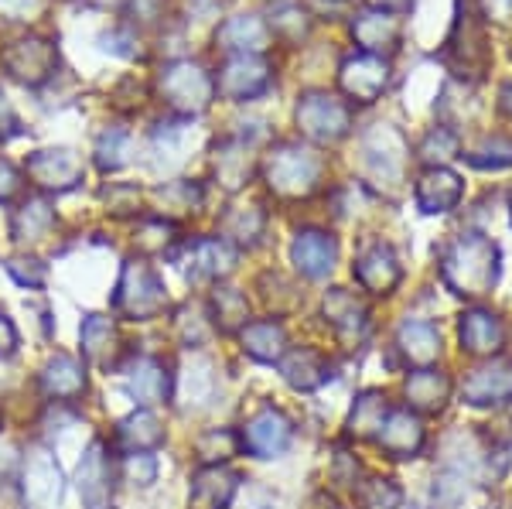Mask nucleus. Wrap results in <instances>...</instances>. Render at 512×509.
Listing matches in <instances>:
<instances>
[{"mask_svg": "<svg viewBox=\"0 0 512 509\" xmlns=\"http://www.w3.org/2000/svg\"><path fill=\"white\" fill-rule=\"evenodd\" d=\"M55 226V209L45 199H28L21 202V209H14L11 219V233L14 240H41L48 229Z\"/></svg>", "mask_w": 512, "mask_h": 509, "instance_id": "32", "label": "nucleus"}, {"mask_svg": "<svg viewBox=\"0 0 512 509\" xmlns=\"http://www.w3.org/2000/svg\"><path fill=\"white\" fill-rule=\"evenodd\" d=\"M379 11H403V7H410V0H376Z\"/></svg>", "mask_w": 512, "mask_h": 509, "instance_id": "49", "label": "nucleus"}, {"mask_svg": "<svg viewBox=\"0 0 512 509\" xmlns=\"http://www.w3.org/2000/svg\"><path fill=\"white\" fill-rule=\"evenodd\" d=\"M239 342H243V352L256 363H280L287 352V332L280 322H250L239 332Z\"/></svg>", "mask_w": 512, "mask_h": 509, "instance_id": "28", "label": "nucleus"}, {"mask_svg": "<svg viewBox=\"0 0 512 509\" xmlns=\"http://www.w3.org/2000/svg\"><path fill=\"white\" fill-rule=\"evenodd\" d=\"M338 82H342L345 96L359 103H373L379 93L390 82V62H383V55H355V59L342 62V72H338Z\"/></svg>", "mask_w": 512, "mask_h": 509, "instance_id": "13", "label": "nucleus"}, {"mask_svg": "<svg viewBox=\"0 0 512 509\" xmlns=\"http://www.w3.org/2000/svg\"><path fill=\"white\" fill-rule=\"evenodd\" d=\"M509 209H512V195H509Z\"/></svg>", "mask_w": 512, "mask_h": 509, "instance_id": "52", "label": "nucleus"}, {"mask_svg": "<svg viewBox=\"0 0 512 509\" xmlns=\"http://www.w3.org/2000/svg\"><path fill=\"white\" fill-rule=\"evenodd\" d=\"M161 93L181 113H202L216 93V79H209L195 62H175L161 76Z\"/></svg>", "mask_w": 512, "mask_h": 509, "instance_id": "5", "label": "nucleus"}, {"mask_svg": "<svg viewBox=\"0 0 512 509\" xmlns=\"http://www.w3.org/2000/svg\"><path fill=\"white\" fill-rule=\"evenodd\" d=\"M123 390H127V397L134 400L137 407H154V404H164V400H168L171 376L161 359L137 356V359H130L127 369H123Z\"/></svg>", "mask_w": 512, "mask_h": 509, "instance_id": "12", "label": "nucleus"}, {"mask_svg": "<svg viewBox=\"0 0 512 509\" xmlns=\"http://www.w3.org/2000/svg\"><path fill=\"white\" fill-rule=\"evenodd\" d=\"M239 489V475L226 465H205L192 475V492H188V509H229Z\"/></svg>", "mask_w": 512, "mask_h": 509, "instance_id": "20", "label": "nucleus"}, {"mask_svg": "<svg viewBox=\"0 0 512 509\" xmlns=\"http://www.w3.org/2000/svg\"><path fill=\"white\" fill-rule=\"evenodd\" d=\"M267 89H270V69L256 55H236V59L222 65V72L216 76V93L229 96L236 103L256 100Z\"/></svg>", "mask_w": 512, "mask_h": 509, "instance_id": "11", "label": "nucleus"}, {"mask_svg": "<svg viewBox=\"0 0 512 509\" xmlns=\"http://www.w3.org/2000/svg\"><path fill=\"white\" fill-rule=\"evenodd\" d=\"M386 414H390V407H386L383 393H376V390L362 393L352 407L349 434H355V438H376L379 428H383V421H386Z\"/></svg>", "mask_w": 512, "mask_h": 509, "instance_id": "34", "label": "nucleus"}, {"mask_svg": "<svg viewBox=\"0 0 512 509\" xmlns=\"http://www.w3.org/2000/svg\"><path fill=\"white\" fill-rule=\"evenodd\" d=\"M123 479H127L130 486L147 489L158 479V458H154L151 451H134V455H127L123 458Z\"/></svg>", "mask_w": 512, "mask_h": 509, "instance_id": "41", "label": "nucleus"}, {"mask_svg": "<svg viewBox=\"0 0 512 509\" xmlns=\"http://www.w3.org/2000/svg\"><path fill=\"white\" fill-rule=\"evenodd\" d=\"M441 277L461 298H482L499 284V250L478 233H461L441 257Z\"/></svg>", "mask_w": 512, "mask_h": 509, "instance_id": "1", "label": "nucleus"}, {"mask_svg": "<svg viewBox=\"0 0 512 509\" xmlns=\"http://www.w3.org/2000/svg\"><path fill=\"white\" fill-rule=\"evenodd\" d=\"M38 383L52 400L69 404V400H79L82 393H86V366H82L76 356H65V352H59V356H52L45 363Z\"/></svg>", "mask_w": 512, "mask_h": 509, "instance_id": "22", "label": "nucleus"}, {"mask_svg": "<svg viewBox=\"0 0 512 509\" xmlns=\"http://www.w3.org/2000/svg\"><path fill=\"white\" fill-rule=\"evenodd\" d=\"M246 318H250V301H246L243 291H236V287H219L216 294H212V322H216L219 332H243Z\"/></svg>", "mask_w": 512, "mask_h": 509, "instance_id": "33", "label": "nucleus"}, {"mask_svg": "<svg viewBox=\"0 0 512 509\" xmlns=\"http://www.w3.org/2000/svg\"><path fill=\"white\" fill-rule=\"evenodd\" d=\"M263 175H267V185L274 188L277 195H284V199H301V195H311L318 188L321 161L308 147L287 141V144H277L274 151L267 154Z\"/></svg>", "mask_w": 512, "mask_h": 509, "instance_id": "2", "label": "nucleus"}, {"mask_svg": "<svg viewBox=\"0 0 512 509\" xmlns=\"http://www.w3.org/2000/svg\"><path fill=\"white\" fill-rule=\"evenodd\" d=\"M222 233H226V243L236 240V243H246L253 246L256 240H260L263 233V212L260 209H236L226 216V223H222Z\"/></svg>", "mask_w": 512, "mask_h": 509, "instance_id": "38", "label": "nucleus"}, {"mask_svg": "<svg viewBox=\"0 0 512 509\" xmlns=\"http://www.w3.org/2000/svg\"><path fill=\"white\" fill-rule=\"evenodd\" d=\"M468 164H472V168H482V171L509 168V164H512V141H509V137H502V134L485 137L482 144L468 151Z\"/></svg>", "mask_w": 512, "mask_h": 509, "instance_id": "37", "label": "nucleus"}, {"mask_svg": "<svg viewBox=\"0 0 512 509\" xmlns=\"http://www.w3.org/2000/svg\"><path fill=\"white\" fill-rule=\"evenodd\" d=\"M502 113H506V117H512V86L502 89Z\"/></svg>", "mask_w": 512, "mask_h": 509, "instance_id": "50", "label": "nucleus"}, {"mask_svg": "<svg viewBox=\"0 0 512 509\" xmlns=\"http://www.w3.org/2000/svg\"><path fill=\"white\" fill-rule=\"evenodd\" d=\"M4 65H7V72H11L14 79L38 86V82H45L48 76H52L55 48H52V41H45V38L14 41V45L4 52Z\"/></svg>", "mask_w": 512, "mask_h": 509, "instance_id": "18", "label": "nucleus"}, {"mask_svg": "<svg viewBox=\"0 0 512 509\" xmlns=\"http://www.w3.org/2000/svg\"><path fill=\"white\" fill-rule=\"evenodd\" d=\"M76 486L86 509H110L113 496V465L103 441H93L76 469Z\"/></svg>", "mask_w": 512, "mask_h": 509, "instance_id": "9", "label": "nucleus"}, {"mask_svg": "<svg viewBox=\"0 0 512 509\" xmlns=\"http://www.w3.org/2000/svg\"><path fill=\"white\" fill-rule=\"evenodd\" d=\"M113 308H117L123 318H130V322H151V318H158L161 311L168 308L164 284L144 260H127V264H123L117 294H113Z\"/></svg>", "mask_w": 512, "mask_h": 509, "instance_id": "3", "label": "nucleus"}, {"mask_svg": "<svg viewBox=\"0 0 512 509\" xmlns=\"http://www.w3.org/2000/svg\"><path fill=\"white\" fill-rule=\"evenodd\" d=\"M219 390V373L205 352H185L175 376V397L181 407H209Z\"/></svg>", "mask_w": 512, "mask_h": 509, "instance_id": "8", "label": "nucleus"}, {"mask_svg": "<svg viewBox=\"0 0 512 509\" xmlns=\"http://www.w3.org/2000/svg\"><path fill=\"white\" fill-rule=\"evenodd\" d=\"M396 349L407 363L420 369H431L441 356V332L431 322H420V318H407L396 332Z\"/></svg>", "mask_w": 512, "mask_h": 509, "instance_id": "25", "label": "nucleus"}, {"mask_svg": "<svg viewBox=\"0 0 512 509\" xmlns=\"http://www.w3.org/2000/svg\"><path fill=\"white\" fill-rule=\"evenodd\" d=\"M127 151H130V137L123 130H106L99 137V147H96V161L103 171H113L120 164H127Z\"/></svg>", "mask_w": 512, "mask_h": 509, "instance_id": "40", "label": "nucleus"}, {"mask_svg": "<svg viewBox=\"0 0 512 509\" xmlns=\"http://www.w3.org/2000/svg\"><path fill=\"white\" fill-rule=\"evenodd\" d=\"M352 31H355V41H359L369 55H379L383 48H393L396 41H400V24H396L390 11H379V7L359 14Z\"/></svg>", "mask_w": 512, "mask_h": 509, "instance_id": "31", "label": "nucleus"}, {"mask_svg": "<svg viewBox=\"0 0 512 509\" xmlns=\"http://www.w3.org/2000/svg\"><path fill=\"white\" fill-rule=\"evenodd\" d=\"M86 175L82 161L72 151H38L28 161V178L45 192H69Z\"/></svg>", "mask_w": 512, "mask_h": 509, "instance_id": "14", "label": "nucleus"}, {"mask_svg": "<svg viewBox=\"0 0 512 509\" xmlns=\"http://www.w3.org/2000/svg\"><path fill=\"white\" fill-rule=\"evenodd\" d=\"M171 240H175V226L161 223V219L144 223V226H140V236H137V243L144 246V250H151V253H161Z\"/></svg>", "mask_w": 512, "mask_h": 509, "instance_id": "42", "label": "nucleus"}, {"mask_svg": "<svg viewBox=\"0 0 512 509\" xmlns=\"http://www.w3.org/2000/svg\"><path fill=\"white\" fill-rule=\"evenodd\" d=\"M379 448L393 458H414L424 448V424L414 410H390L376 434Z\"/></svg>", "mask_w": 512, "mask_h": 509, "instance_id": "21", "label": "nucleus"}, {"mask_svg": "<svg viewBox=\"0 0 512 509\" xmlns=\"http://www.w3.org/2000/svg\"><path fill=\"white\" fill-rule=\"evenodd\" d=\"M239 451V438L233 431H205L202 438L195 441V455L202 465H222L229 462Z\"/></svg>", "mask_w": 512, "mask_h": 509, "instance_id": "36", "label": "nucleus"}, {"mask_svg": "<svg viewBox=\"0 0 512 509\" xmlns=\"http://www.w3.org/2000/svg\"><path fill=\"white\" fill-rule=\"evenodd\" d=\"M21 492H24L28 509H59L62 506V492H65L62 469L45 448L28 451V458H24Z\"/></svg>", "mask_w": 512, "mask_h": 509, "instance_id": "6", "label": "nucleus"}, {"mask_svg": "<svg viewBox=\"0 0 512 509\" xmlns=\"http://www.w3.org/2000/svg\"><path fill=\"white\" fill-rule=\"evenodd\" d=\"M366 503L369 509H396L400 506V489L390 479H373L366 489Z\"/></svg>", "mask_w": 512, "mask_h": 509, "instance_id": "43", "label": "nucleus"}, {"mask_svg": "<svg viewBox=\"0 0 512 509\" xmlns=\"http://www.w3.org/2000/svg\"><path fill=\"white\" fill-rule=\"evenodd\" d=\"M79 346H82V356H86L93 366H99V369L117 366L120 332H117V325H113V318L89 315L79 328Z\"/></svg>", "mask_w": 512, "mask_h": 509, "instance_id": "24", "label": "nucleus"}, {"mask_svg": "<svg viewBox=\"0 0 512 509\" xmlns=\"http://www.w3.org/2000/svg\"><path fill=\"white\" fill-rule=\"evenodd\" d=\"M291 260L294 267L301 270L311 281H321V277L332 274L335 260H338V243L335 236L321 233V229H301L291 243Z\"/></svg>", "mask_w": 512, "mask_h": 509, "instance_id": "17", "label": "nucleus"}, {"mask_svg": "<svg viewBox=\"0 0 512 509\" xmlns=\"http://www.w3.org/2000/svg\"><path fill=\"white\" fill-rule=\"evenodd\" d=\"M291 434H294L291 421H287L280 410L263 407L260 414L246 421L239 445H243L256 458H277V455H284V451L291 448Z\"/></svg>", "mask_w": 512, "mask_h": 509, "instance_id": "10", "label": "nucleus"}, {"mask_svg": "<svg viewBox=\"0 0 512 509\" xmlns=\"http://www.w3.org/2000/svg\"><path fill=\"white\" fill-rule=\"evenodd\" d=\"M18 188H21V175H18V168H14L11 161L0 158V202L11 199V195L18 192Z\"/></svg>", "mask_w": 512, "mask_h": 509, "instance_id": "47", "label": "nucleus"}, {"mask_svg": "<svg viewBox=\"0 0 512 509\" xmlns=\"http://www.w3.org/2000/svg\"><path fill=\"white\" fill-rule=\"evenodd\" d=\"M161 441H164V428L147 407L134 410V414H127L117 424V445L127 455H134V451H154Z\"/></svg>", "mask_w": 512, "mask_h": 509, "instance_id": "29", "label": "nucleus"}, {"mask_svg": "<svg viewBox=\"0 0 512 509\" xmlns=\"http://www.w3.org/2000/svg\"><path fill=\"white\" fill-rule=\"evenodd\" d=\"M454 154H458V137H454L451 130L437 127V130H431V134L424 137V144H420L417 158L427 161V164H434V168H441V161L454 158Z\"/></svg>", "mask_w": 512, "mask_h": 509, "instance_id": "39", "label": "nucleus"}, {"mask_svg": "<svg viewBox=\"0 0 512 509\" xmlns=\"http://www.w3.org/2000/svg\"><path fill=\"white\" fill-rule=\"evenodd\" d=\"M0 428H4V417H0Z\"/></svg>", "mask_w": 512, "mask_h": 509, "instance_id": "51", "label": "nucleus"}, {"mask_svg": "<svg viewBox=\"0 0 512 509\" xmlns=\"http://www.w3.org/2000/svg\"><path fill=\"white\" fill-rule=\"evenodd\" d=\"M297 127L318 144L342 141L352 127L349 103H342L338 96L328 93H304L301 103H297Z\"/></svg>", "mask_w": 512, "mask_h": 509, "instance_id": "4", "label": "nucleus"}, {"mask_svg": "<svg viewBox=\"0 0 512 509\" xmlns=\"http://www.w3.org/2000/svg\"><path fill=\"white\" fill-rule=\"evenodd\" d=\"M414 195H417L420 209L431 212V216L434 212H451L454 205L461 202V195H465V182L448 168H431L420 175Z\"/></svg>", "mask_w": 512, "mask_h": 509, "instance_id": "26", "label": "nucleus"}, {"mask_svg": "<svg viewBox=\"0 0 512 509\" xmlns=\"http://www.w3.org/2000/svg\"><path fill=\"white\" fill-rule=\"evenodd\" d=\"M14 127H18V120H14V110H11V103H7V96L0 93V137H11Z\"/></svg>", "mask_w": 512, "mask_h": 509, "instance_id": "48", "label": "nucleus"}, {"mask_svg": "<svg viewBox=\"0 0 512 509\" xmlns=\"http://www.w3.org/2000/svg\"><path fill=\"white\" fill-rule=\"evenodd\" d=\"M461 400L472 407H502L512 400V363L509 359H489L472 369L461 383Z\"/></svg>", "mask_w": 512, "mask_h": 509, "instance_id": "7", "label": "nucleus"}, {"mask_svg": "<svg viewBox=\"0 0 512 509\" xmlns=\"http://www.w3.org/2000/svg\"><path fill=\"white\" fill-rule=\"evenodd\" d=\"M178 264L192 281H219V277H226L233 270L236 250L226 240H195L178 257Z\"/></svg>", "mask_w": 512, "mask_h": 509, "instance_id": "16", "label": "nucleus"}, {"mask_svg": "<svg viewBox=\"0 0 512 509\" xmlns=\"http://www.w3.org/2000/svg\"><path fill=\"white\" fill-rule=\"evenodd\" d=\"M14 352H18V328L0 311V359H11Z\"/></svg>", "mask_w": 512, "mask_h": 509, "instance_id": "45", "label": "nucleus"}, {"mask_svg": "<svg viewBox=\"0 0 512 509\" xmlns=\"http://www.w3.org/2000/svg\"><path fill=\"white\" fill-rule=\"evenodd\" d=\"M219 41H222V48H229V52L253 55V52H260L263 41H267V28H263L256 18H233V21L222 24Z\"/></svg>", "mask_w": 512, "mask_h": 509, "instance_id": "35", "label": "nucleus"}, {"mask_svg": "<svg viewBox=\"0 0 512 509\" xmlns=\"http://www.w3.org/2000/svg\"><path fill=\"white\" fill-rule=\"evenodd\" d=\"M451 397V380L441 373V369H417V373H410L407 380V400L410 407L424 410V414H437V410H444Z\"/></svg>", "mask_w": 512, "mask_h": 509, "instance_id": "30", "label": "nucleus"}, {"mask_svg": "<svg viewBox=\"0 0 512 509\" xmlns=\"http://www.w3.org/2000/svg\"><path fill=\"white\" fill-rule=\"evenodd\" d=\"M352 277L369 294H393V287L400 284V260H396V253L386 243H369L355 257Z\"/></svg>", "mask_w": 512, "mask_h": 509, "instance_id": "15", "label": "nucleus"}, {"mask_svg": "<svg viewBox=\"0 0 512 509\" xmlns=\"http://www.w3.org/2000/svg\"><path fill=\"white\" fill-rule=\"evenodd\" d=\"M280 373L291 383L294 390H318L321 383L328 380V363L318 349H287L284 359H280Z\"/></svg>", "mask_w": 512, "mask_h": 509, "instance_id": "27", "label": "nucleus"}, {"mask_svg": "<svg viewBox=\"0 0 512 509\" xmlns=\"http://www.w3.org/2000/svg\"><path fill=\"white\" fill-rule=\"evenodd\" d=\"M7 270L14 274V281L24 287H41L45 284V267L38 260H7Z\"/></svg>", "mask_w": 512, "mask_h": 509, "instance_id": "44", "label": "nucleus"}, {"mask_svg": "<svg viewBox=\"0 0 512 509\" xmlns=\"http://www.w3.org/2000/svg\"><path fill=\"white\" fill-rule=\"evenodd\" d=\"M321 311H325V318L332 322V328L342 335L345 342L362 339V335H366L369 311L352 291H345V287H332V291L325 294V301H321Z\"/></svg>", "mask_w": 512, "mask_h": 509, "instance_id": "23", "label": "nucleus"}, {"mask_svg": "<svg viewBox=\"0 0 512 509\" xmlns=\"http://www.w3.org/2000/svg\"><path fill=\"white\" fill-rule=\"evenodd\" d=\"M0 509H28L24 492L14 479H0Z\"/></svg>", "mask_w": 512, "mask_h": 509, "instance_id": "46", "label": "nucleus"}, {"mask_svg": "<svg viewBox=\"0 0 512 509\" xmlns=\"http://www.w3.org/2000/svg\"><path fill=\"white\" fill-rule=\"evenodd\" d=\"M458 335H461V349L472 352V356H495V352L506 346V325H502V318L489 308L465 311L458 325Z\"/></svg>", "mask_w": 512, "mask_h": 509, "instance_id": "19", "label": "nucleus"}]
</instances>
